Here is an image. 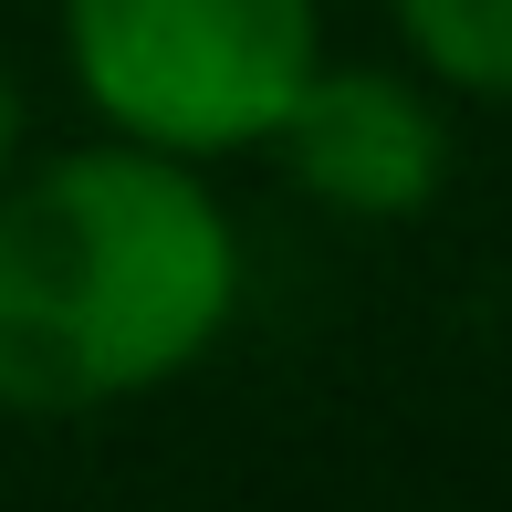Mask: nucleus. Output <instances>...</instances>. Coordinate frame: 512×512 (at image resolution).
I'll return each instance as SVG.
<instances>
[{"instance_id": "nucleus-3", "label": "nucleus", "mask_w": 512, "mask_h": 512, "mask_svg": "<svg viewBox=\"0 0 512 512\" xmlns=\"http://www.w3.org/2000/svg\"><path fill=\"white\" fill-rule=\"evenodd\" d=\"M262 157H283V178L335 220H418L450 189V115H439V84L418 63L324 53Z\"/></svg>"}, {"instance_id": "nucleus-2", "label": "nucleus", "mask_w": 512, "mask_h": 512, "mask_svg": "<svg viewBox=\"0 0 512 512\" xmlns=\"http://www.w3.org/2000/svg\"><path fill=\"white\" fill-rule=\"evenodd\" d=\"M324 63V0H63V74L105 136L157 157H262Z\"/></svg>"}, {"instance_id": "nucleus-5", "label": "nucleus", "mask_w": 512, "mask_h": 512, "mask_svg": "<svg viewBox=\"0 0 512 512\" xmlns=\"http://www.w3.org/2000/svg\"><path fill=\"white\" fill-rule=\"evenodd\" d=\"M21 147H32V115H21V84L0 74V178L21 168Z\"/></svg>"}, {"instance_id": "nucleus-4", "label": "nucleus", "mask_w": 512, "mask_h": 512, "mask_svg": "<svg viewBox=\"0 0 512 512\" xmlns=\"http://www.w3.org/2000/svg\"><path fill=\"white\" fill-rule=\"evenodd\" d=\"M408 63L460 105H512V0H387Z\"/></svg>"}, {"instance_id": "nucleus-1", "label": "nucleus", "mask_w": 512, "mask_h": 512, "mask_svg": "<svg viewBox=\"0 0 512 512\" xmlns=\"http://www.w3.org/2000/svg\"><path fill=\"white\" fill-rule=\"evenodd\" d=\"M241 314V220L209 168L74 147L0 178V408L105 418L178 387Z\"/></svg>"}]
</instances>
